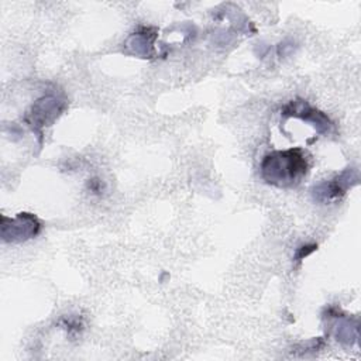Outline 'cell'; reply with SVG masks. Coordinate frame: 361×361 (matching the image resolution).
<instances>
[{
    "label": "cell",
    "mask_w": 361,
    "mask_h": 361,
    "mask_svg": "<svg viewBox=\"0 0 361 361\" xmlns=\"http://www.w3.org/2000/svg\"><path fill=\"white\" fill-rule=\"evenodd\" d=\"M307 158L302 148L278 149L267 154L259 172L265 183L276 188H292L300 183L307 173Z\"/></svg>",
    "instance_id": "cell-1"
},
{
    "label": "cell",
    "mask_w": 361,
    "mask_h": 361,
    "mask_svg": "<svg viewBox=\"0 0 361 361\" xmlns=\"http://www.w3.org/2000/svg\"><path fill=\"white\" fill-rule=\"evenodd\" d=\"M65 109L66 102L63 99L56 94H44L32 103L24 120L38 134L39 140H42V130L51 126Z\"/></svg>",
    "instance_id": "cell-2"
},
{
    "label": "cell",
    "mask_w": 361,
    "mask_h": 361,
    "mask_svg": "<svg viewBox=\"0 0 361 361\" xmlns=\"http://www.w3.org/2000/svg\"><path fill=\"white\" fill-rule=\"evenodd\" d=\"M41 228V220L34 213L21 212L14 217L1 216L0 234L4 243H24L37 237Z\"/></svg>",
    "instance_id": "cell-3"
},
{
    "label": "cell",
    "mask_w": 361,
    "mask_h": 361,
    "mask_svg": "<svg viewBox=\"0 0 361 361\" xmlns=\"http://www.w3.org/2000/svg\"><path fill=\"white\" fill-rule=\"evenodd\" d=\"M360 180L358 169L355 166H348L329 180H323L316 185L312 190L313 200L322 204L333 203L340 200L353 186Z\"/></svg>",
    "instance_id": "cell-4"
},
{
    "label": "cell",
    "mask_w": 361,
    "mask_h": 361,
    "mask_svg": "<svg viewBox=\"0 0 361 361\" xmlns=\"http://www.w3.org/2000/svg\"><path fill=\"white\" fill-rule=\"evenodd\" d=\"M281 116L285 117V118L286 117H295V118H299L305 123H309L319 134H323V135L330 134L334 128V124L327 117V114L314 109L306 100L299 99V97L288 102L282 107Z\"/></svg>",
    "instance_id": "cell-5"
},
{
    "label": "cell",
    "mask_w": 361,
    "mask_h": 361,
    "mask_svg": "<svg viewBox=\"0 0 361 361\" xmlns=\"http://www.w3.org/2000/svg\"><path fill=\"white\" fill-rule=\"evenodd\" d=\"M327 317L334 320L333 329L337 341L343 344H353L357 341L358 337V320L351 319L350 316L344 314L340 309L330 307L327 310Z\"/></svg>",
    "instance_id": "cell-6"
},
{
    "label": "cell",
    "mask_w": 361,
    "mask_h": 361,
    "mask_svg": "<svg viewBox=\"0 0 361 361\" xmlns=\"http://www.w3.org/2000/svg\"><path fill=\"white\" fill-rule=\"evenodd\" d=\"M155 39L157 30L152 27H141L138 31L133 32L127 41L126 47L140 58H151L155 54Z\"/></svg>",
    "instance_id": "cell-7"
},
{
    "label": "cell",
    "mask_w": 361,
    "mask_h": 361,
    "mask_svg": "<svg viewBox=\"0 0 361 361\" xmlns=\"http://www.w3.org/2000/svg\"><path fill=\"white\" fill-rule=\"evenodd\" d=\"M317 248L316 244H306V245H302L296 250L295 252V262H300L302 259H305V257H307L309 254H312L314 250Z\"/></svg>",
    "instance_id": "cell-8"
},
{
    "label": "cell",
    "mask_w": 361,
    "mask_h": 361,
    "mask_svg": "<svg viewBox=\"0 0 361 361\" xmlns=\"http://www.w3.org/2000/svg\"><path fill=\"white\" fill-rule=\"evenodd\" d=\"M63 327L69 333H79L82 330L83 324L78 317H68V319H63Z\"/></svg>",
    "instance_id": "cell-9"
},
{
    "label": "cell",
    "mask_w": 361,
    "mask_h": 361,
    "mask_svg": "<svg viewBox=\"0 0 361 361\" xmlns=\"http://www.w3.org/2000/svg\"><path fill=\"white\" fill-rule=\"evenodd\" d=\"M87 186H89V189H90L92 193H102V192H103V183H102L100 179H96V178L89 179Z\"/></svg>",
    "instance_id": "cell-10"
}]
</instances>
